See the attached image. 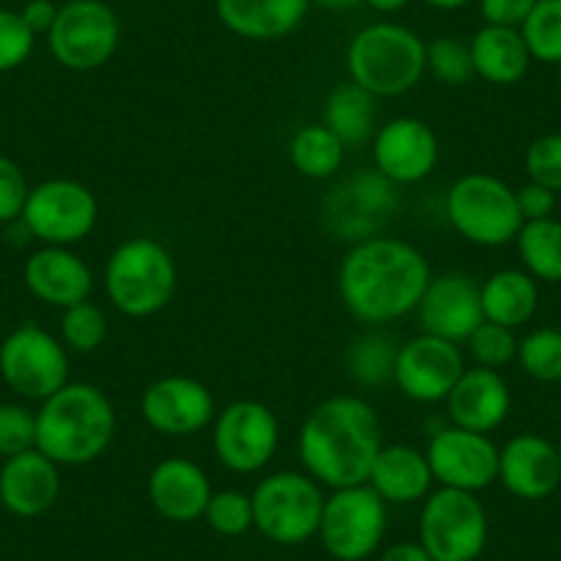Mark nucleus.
Returning a JSON list of instances; mask_svg holds the SVG:
<instances>
[{"mask_svg": "<svg viewBox=\"0 0 561 561\" xmlns=\"http://www.w3.org/2000/svg\"><path fill=\"white\" fill-rule=\"evenodd\" d=\"M140 415L169 438H187L207 430L218 415L215 397L202 380L187 375L158 377L140 393Z\"/></svg>", "mask_w": 561, "mask_h": 561, "instance_id": "obj_15", "label": "nucleus"}, {"mask_svg": "<svg viewBox=\"0 0 561 561\" xmlns=\"http://www.w3.org/2000/svg\"><path fill=\"white\" fill-rule=\"evenodd\" d=\"M344 158L347 147L322 122L300 127L289 144V160L295 171L309 180H331L336 171H342Z\"/></svg>", "mask_w": 561, "mask_h": 561, "instance_id": "obj_30", "label": "nucleus"}, {"mask_svg": "<svg viewBox=\"0 0 561 561\" xmlns=\"http://www.w3.org/2000/svg\"><path fill=\"white\" fill-rule=\"evenodd\" d=\"M556 451H559V466H561V440H559V446H556Z\"/></svg>", "mask_w": 561, "mask_h": 561, "instance_id": "obj_50", "label": "nucleus"}, {"mask_svg": "<svg viewBox=\"0 0 561 561\" xmlns=\"http://www.w3.org/2000/svg\"><path fill=\"white\" fill-rule=\"evenodd\" d=\"M393 364H397V344L380 333L360 336L347 355L350 375L364 388H380L391 382Z\"/></svg>", "mask_w": 561, "mask_h": 561, "instance_id": "obj_32", "label": "nucleus"}, {"mask_svg": "<svg viewBox=\"0 0 561 561\" xmlns=\"http://www.w3.org/2000/svg\"><path fill=\"white\" fill-rule=\"evenodd\" d=\"M415 314L421 333L446 339L451 344H466L468 336L484 322L479 280L457 270L433 275Z\"/></svg>", "mask_w": 561, "mask_h": 561, "instance_id": "obj_18", "label": "nucleus"}, {"mask_svg": "<svg viewBox=\"0 0 561 561\" xmlns=\"http://www.w3.org/2000/svg\"><path fill=\"white\" fill-rule=\"evenodd\" d=\"M427 72L444 85H466L477 78L471 45L457 36H438L427 45Z\"/></svg>", "mask_w": 561, "mask_h": 561, "instance_id": "obj_36", "label": "nucleus"}, {"mask_svg": "<svg viewBox=\"0 0 561 561\" xmlns=\"http://www.w3.org/2000/svg\"><path fill=\"white\" fill-rule=\"evenodd\" d=\"M147 493L165 520L193 523L204 517L215 490L198 462L187 457H165L149 471Z\"/></svg>", "mask_w": 561, "mask_h": 561, "instance_id": "obj_22", "label": "nucleus"}, {"mask_svg": "<svg viewBox=\"0 0 561 561\" xmlns=\"http://www.w3.org/2000/svg\"><path fill=\"white\" fill-rule=\"evenodd\" d=\"M116 435V410L91 382H67L36 410V449L56 466L100 460Z\"/></svg>", "mask_w": 561, "mask_h": 561, "instance_id": "obj_3", "label": "nucleus"}, {"mask_svg": "<svg viewBox=\"0 0 561 561\" xmlns=\"http://www.w3.org/2000/svg\"><path fill=\"white\" fill-rule=\"evenodd\" d=\"M440 144L427 122L399 116L386 122L371 135V160L375 171L391 185H415L435 171Z\"/></svg>", "mask_w": 561, "mask_h": 561, "instance_id": "obj_16", "label": "nucleus"}, {"mask_svg": "<svg viewBox=\"0 0 561 561\" xmlns=\"http://www.w3.org/2000/svg\"><path fill=\"white\" fill-rule=\"evenodd\" d=\"M215 12L231 34L251 42H273L300 28L309 0H215Z\"/></svg>", "mask_w": 561, "mask_h": 561, "instance_id": "obj_24", "label": "nucleus"}, {"mask_svg": "<svg viewBox=\"0 0 561 561\" xmlns=\"http://www.w3.org/2000/svg\"><path fill=\"white\" fill-rule=\"evenodd\" d=\"M380 561H433L421 542H397L380 556Z\"/></svg>", "mask_w": 561, "mask_h": 561, "instance_id": "obj_46", "label": "nucleus"}, {"mask_svg": "<svg viewBox=\"0 0 561 561\" xmlns=\"http://www.w3.org/2000/svg\"><path fill=\"white\" fill-rule=\"evenodd\" d=\"M393 204H397L393 185L375 171L371 176H355L339 191V196L331 202V218L339 220V234H347L360 242L366 237H375L371 229L382 215L391 213Z\"/></svg>", "mask_w": 561, "mask_h": 561, "instance_id": "obj_26", "label": "nucleus"}, {"mask_svg": "<svg viewBox=\"0 0 561 561\" xmlns=\"http://www.w3.org/2000/svg\"><path fill=\"white\" fill-rule=\"evenodd\" d=\"M433 270L427 256L397 237H366L344 253L336 287L344 309L364 325H388L413 314Z\"/></svg>", "mask_w": 561, "mask_h": 561, "instance_id": "obj_1", "label": "nucleus"}, {"mask_svg": "<svg viewBox=\"0 0 561 561\" xmlns=\"http://www.w3.org/2000/svg\"><path fill=\"white\" fill-rule=\"evenodd\" d=\"M386 526L388 504L366 482L325 495L317 537L336 561H364L380 548Z\"/></svg>", "mask_w": 561, "mask_h": 561, "instance_id": "obj_9", "label": "nucleus"}, {"mask_svg": "<svg viewBox=\"0 0 561 561\" xmlns=\"http://www.w3.org/2000/svg\"><path fill=\"white\" fill-rule=\"evenodd\" d=\"M559 67H561V64H559Z\"/></svg>", "mask_w": 561, "mask_h": 561, "instance_id": "obj_51", "label": "nucleus"}, {"mask_svg": "<svg viewBox=\"0 0 561 561\" xmlns=\"http://www.w3.org/2000/svg\"><path fill=\"white\" fill-rule=\"evenodd\" d=\"M517 364L539 382H561V331L537 328L517 342Z\"/></svg>", "mask_w": 561, "mask_h": 561, "instance_id": "obj_34", "label": "nucleus"}, {"mask_svg": "<svg viewBox=\"0 0 561 561\" xmlns=\"http://www.w3.org/2000/svg\"><path fill=\"white\" fill-rule=\"evenodd\" d=\"M446 220L462 240L482 248L506 245L523 229L515 191L493 174H466L446 193Z\"/></svg>", "mask_w": 561, "mask_h": 561, "instance_id": "obj_7", "label": "nucleus"}, {"mask_svg": "<svg viewBox=\"0 0 561 561\" xmlns=\"http://www.w3.org/2000/svg\"><path fill=\"white\" fill-rule=\"evenodd\" d=\"M204 520L224 537H242L253 528V501L240 490H218L209 499Z\"/></svg>", "mask_w": 561, "mask_h": 561, "instance_id": "obj_37", "label": "nucleus"}, {"mask_svg": "<svg viewBox=\"0 0 561 561\" xmlns=\"http://www.w3.org/2000/svg\"><path fill=\"white\" fill-rule=\"evenodd\" d=\"M61 339L75 353H96L107 339V317L91 300L75 304L61 314Z\"/></svg>", "mask_w": 561, "mask_h": 561, "instance_id": "obj_35", "label": "nucleus"}, {"mask_svg": "<svg viewBox=\"0 0 561 561\" xmlns=\"http://www.w3.org/2000/svg\"><path fill=\"white\" fill-rule=\"evenodd\" d=\"M468 353L477 360V366L495 369L512 364L517 358V339L512 328L495 325V322H482L466 342Z\"/></svg>", "mask_w": 561, "mask_h": 561, "instance_id": "obj_38", "label": "nucleus"}, {"mask_svg": "<svg viewBox=\"0 0 561 561\" xmlns=\"http://www.w3.org/2000/svg\"><path fill=\"white\" fill-rule=\"evenodd\" d=\"M176 280L174 256L152 237H129L107 256L105 295L113 309L129 320H147L169 309Z\"/></svg>", "mask_w": 561, "mask_h": 561, "instance_id": "obj_4", "label": "nucleus"}, {"mask_svg": "<svg viewBox=\"0 0 561 561\" xmlns=\"http://www.w3.org/2000/svg\"><path fill=\"white\" fill-rule=\"evenodd\" d=\"M419 531L433 561H477L488 545V512L477 493L438 488L424 499Z\"/></svg>", "mask_w": 561, "mask_h": 561, "instance_id": "obj_8", "label": "nucleus"}, {"mask_svg": "<svg viewBox=\"0 0 561 561\" xmlns=\"http://www.w3.org/2000/svg\"><path fill=\"white\" fill-rule=\"evenodd\" d=\"M61 466L28 449L14 455L0 466V504L18 517H39L61 495Z\"/></svg>", "mask_w": 561, "mask_h": 561, "instance_id": "obj_23", "label": "nucleus"}, {"mask_svg": "<svg viewBox=\"0 0 561 561\" xmlns=\"http://www.w3.org/2000/svg\"><path fill=\"white\" fill-rule=\"evenodd\" d=\"M34 31L25 25L20 12L0 9V72H12V69L23 67L34 53Z\"/></svg>", "mask_w": 561, "mask_h": 561, "instance_id": "obj_41", "label": "nucleus"}, {"mask_svg": "<svg viewBox=\"0 0 561 561\" xmlns=\"http://www.w3.org/2000/svg\"><path fill=\"white\" fill-rule=\"evenodd\" d=\"M360 3H366V7H371V9H375V12L393 14V12H402V9L408 7L410 0H360Z\"/></svg>", "mask_w": 561, "mask_h": 561, "instance_id": "obj_47", "label": "nucleus"}, {"mask_svg": "<svg viewBox=\"0 0 561 561\" xmlns=\"http://www.w3.org/2000/svg\"><path fill=\"white\" fill-rule=\"evenodd\" d=\"M466 371L460 344L419 333L397 347L393 382L408 399L419 404L446 402L449 391Z\"/></svg>", "mask_w": 561, "mask_h": 561, "instance_id": "obj_14", "label": "nucleus"}, {"mask_svg": "<svg viewBox=\"0 0 561 561\" xmlns=\"http://www.w3.org/2000/svg\"><path fill=\"white\" fill-rule=\"evenodd\" d=\"M0 377L20 397L45 402L69 382L67 347L45 328L25 322L0 344Z\"/></svg>", "mask_w": 561, "mask_h": 561, "instance_id": "obj_11", "label": "nucleus"}, {"mask_svg": "<svg viewBox=\"0 0 561 561\" xmlns=\"http://www.w3.org/2000/svg\"><path fill=\"white\" fill-rule=\"evenodd\" d=\"M28 180L12 158L0 154V224H14L23 218L28 202Z\"/></svg>", "mask_w": 561, "mask_h": 561, "instance_id": "obj_42", "label": "nucleus"}, {"mask_svg": "<svg viewBox=\"0 0 561 561\" xmlns=\"http://www.w3.org/2000/svg\"><path fill=\"white\" fill-rule=\"evenodd\" d=\"M421 3H427V7L440 9V12H455V9L468 7L471 0H421Z\"/></svg>", "mask_w": 561, "mask_h": 561, "instance_id": "obj_49", "label": "nucleus"}, {"mask_svg": "<svg viewBox=\"0 0 561 561\" xmlns=\"http://www.w3.org/2000/svg\"><path fill=\"white\" fill-rule=\"evenodd\" d=\"M377 107L375 96L364 91L360 85L350 83L336 85L328 94L325 107H322V124L342 140L347 149L364 147L366 140H371L377 124Z\"/></svg>", "mask_w": 561, "mask_h": 561, "instance_id": "obj_29", "label": "nucleus"}, {"mask_svg": "<svg viewBox=\"0 0 561 561\" xmlns=\"http://www.w3.org/2000/svg\"><path fill=\"white\" fill-rule=\"evenodd\" d=\"M512 408V391L501 371L473 366L460 375L455 388L446 397V413L451 427L471 430V433L490 435L506 421Z\"/></svg>", "mask_w": 561, "mask_h": 561, "instance_id": "obj_20", "label": "nucleus"}, {"mask_svg": "<svg viewBox=\"0 0 561 561\" xmlns=\"http://www.w3.org/2000/svg\"><path fill=\"white\" fill-rule=\"evenodd\" d=\"M309 3H317V7L328 9V12H344V9L358 7L360 0H309Z\"/></svg>", "mask_w": 561, "mask_h": 561, "instance_id": "obj_48", "label": "nucleus"}, {"mask_svg": "<svg viewBox=\"0 0 561 561\" xmlns=\"http://www.w3.org/2000/svg\"><path fill=\"white\" fill-rule=\"evenodd\" d=\"M499 482L515 499H548L561 484L559 451L542 435H515L499 451Z\"/></svg>", "mask_w": 561, "mask_h": 561, "instance_id": "obj_19", "label": "nucleus"}, {"mask_svg": "<svg viewBox=\"0 0 561 561\" xmlns=\"http://www.w3.org/2000/svg\"><path fill=\"white\" fill-rule=\"evenodd\" d=\"M58 9L61 7H56L53 0H28L23 12H20V18H23L25 25L34 31V36L50 34L53 23H56L58 18Z\"/></svg>", "mask_w": 561, "mask_h": 561, "instance_id": "obj_45", "label": "nucleus"}, {"mask_svg": "<svg viewBox=\"0 0 561 561\" xmlns=\"http://www.w3.org/2000/svg\"><path fill=\"white\" fill-rule=\"evenodd\" d=\"M122 23L105 0H69L47 34L53 58L72 72H94L118 50Z\"/></svg>", "mask_w": 561, "mask_h": 561, "instance_id": "obj_10", "label": "nucleus"}, {"mask_svg": "<svg viewBox=\"0 0 561 561\" xmlns=\"http://www.w3.org/2000/svg\"><path fill=\"white\" fill-rule=\"evenodd\" d=\"M537 0H479V12L484 23L501 25V28H520Z\"/></svg>", "mask_w": 561, "mask_h": 561, "instance_id": "obj_43", "label": "nucleus"}, {"mask_svg": "<svg viewBox=\"0 0 561 561\" xmlns=\"http://www.w3.org/2000/svg\"><path fill=\"white\" fill-rule=\"evenodd\" d=\"M523 165H526L528 180L561 193V133H548L534 140L526 149Z\"/></svg>", "mask_w": 561, "mask_h": 561, "instance_id": "obj_40", "label": "nucleus"}, {"mask_svg": "<svg viewBox=\"0 0 561 561\" xmlns=\"http://www.w3.org/2000/svg\"><path fill=\"white\" fill-rule=\"evenodd\" d=\"M484 322L504 328H520L534 317L539 306L537 280L526 270H499L479 284Z\"/></svg>", "mask_w": 561, "mask_h": 561, "instance_id": "obj_28", "label": "nucleus"}, {"mask_svg": "<svg viewBox=\"0 0 561 561\" xmlns=\"http://www.w3.org/2000/svg\"><path fill=\"white\" fill-rule=\"evenodd\" d=\"M468 45H471L473 72L493 85L520 83L531 64V53L523 42L520 28L484 25Z\"/></svg>", "mask_w": 561, "mask_h": 561, "instance_id": "obj_27", "label": "nucleus"}, {"mask_svg": "<svg viewBox=\"0 0 561 561\" xmlns=\"http://www.w3.org/2000/svg\"><path fill=\"white\" fill-rule=\"evenodd\" d=\"M523 267L534 280H561V224L553 218L528 220L515 237Z\"/></svg>", "mask_w": 561, "mask_h": 561, "instance_id": "obj_31", "label": "nucleus"}, {"mask_svg": "<svg viewBox=\"0 0 561 561\" xmlns=\"http://www.w3.org/2000/svg\"><path fill=\"white\" fill-rule=\"evenodd\" d=\"M515 198H517V209H520L523 224H528V220L550 218L556 209V193L548 191L545 185H537V182L531 180H528L523 187H517Z\"/></svg>", "mask_w": 561, "mask_h": 561, "instance_id": "obj_44", "label": "nucleus"}, {"mask_svg": "<svg viewBox=\"0 0 561 561\" xmlns=\"http://www.w3.org/2000/svg\"><path fill=\"white\" fill-rule=\"evenodd\" d=\"M347 72L371 96H402L427 72V42L397 23H375L347 45Z\"/></svg>", "mask_w": 561, "mask_h": 561, "instance_id": "obj_5", "label": "nucleus"}, {"mask_svg": "<svg viewBox=\"0 0 561 561\" xmlns=\"http://www.w3.org/2000/svg\"><path fill=\"white\" fill-rule=\"evenodd\" d=\"M36 449V413L23 404H0V457L9 460L14 455Z\"/></svg>", "mask_w": 561, "mask_h": 561, "instance_id": "obj_39", "label": "nucleus"}, {"mask_svg": "<svg viewBox=\"0 0 561 561\" xmlns=\"http://www.w3.org/2000/svg\"><path fill=\"white\" fill-rule=\"evenodd\" d=\"M23 278L36 300L61 311L89 300L91 289H94V275H91L89 264L75 251L58 245H45L31 253Z\"/></svg>", "mask_w": 561, "mask_h": 561, "instance_id": "obj_21", "label": "nucleus"}, {"mask_svg": "<svg viewBox=\"0 0 561 561\" xmlns=\"http://www.w3.org/2000/svg\"><path fill=\"white\" fill-rule=\"evenodd\" d=\"M253 528L275 545H300L317 537L325 510L322 484L309 473L278 471L264 477L251 493Z\"/></svg>", "mask_w": 561, "mask_h": 561, "instance_id": "obj_6", "label": "nucleus"}, {"mask_svg": "<svg viewBox=\"0 0 561 561\" xmlns=\"http://www.w3.org/2000/svg\"><path fill=\"white\" fill-rule=\"evenodd\" d=\"M369 484L386 504H413L433 493V468L427 451L408 444H391L377 451Z\"/></svg>", "mask_w": 561, "mask_h": 561, "instance_id": "obj_25", "label": "nucleus"}, {"mask_svg": "<svg viewBox=\"0 0 561 561\" xmlns=\"http://www.w3.org/2000/svg\"><path fill=\"white\" fill-rule=\"evenodd\" d=\"M382 449L380 419L360 397H328L306 415L298 435L304 471L322 488H353L369 482L377 451Z\"/></svg>", "mask_w": 561, "mask_h": 561, "instance_id": "obj_2", "label": "nucleus"}, {"mask_svg": "<svg viewBox=\"0 0 561 561\" xmlns=\"http://www.w3.org/2000/svg\"><path fill=\"white\" fill-rule=\"evenodd\" d=\"M278 415L256 399H237L218 410L213 421V449L231 473H256L278 451Z\"/></svg>", "mask_w": 561, "mask_h": 561, "instance_id": "obj_13", "label": "nucleus"}, {"mask_svg": "<svg viewBox=\"0 0 561 561\" xmlns=\"http://www.w3.org/2000/svg\"><path fill=\"white\" fill-rule=\"evenodd\" d=\"M499 451L490 435L449 424L433 435L427 460L440 488L479 493L499 482Z\"/></svg>", "mask_w": 561, "mask_h": 561, "instance_id": "obj_17", "label": "nucleus"}, {"mask_svg": "<svg viewBox=\"0 0 561 561\" xmlns=\"http://www.w3.org/2000/svg\"><path fill=\"white\" fill-rule=\"evenodd\" d=\"M100 220V202L78 180H45L31 187L20 224L45 245L83 242Z\"/></svg>", "mask_w": 561, "mask_h": 561, "instance_id": "obj_12", "label": "nucleus"}, {"mask_svg": "<svg viewBox=\"0 0 561 561\" xmlns=\"http://www.w3.org/2000/svg\"><path fill=\"white\" fill-rule=\"evenodd\" d=\"M520 34L531 61L561 64V0H537Z\"/></svg>", "mask_w": 561, "mask_h": 561, "instance_id": "obj_33", "label": "nucleus"}]
</instances>
